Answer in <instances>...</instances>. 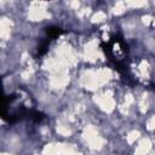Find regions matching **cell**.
<instances>
[{"instance_id": "cell-1", "label": "cell", "mask_w": 155, "mask_h": 155, "mask_svg": "<svg viewBox=\"0 0 155 155\" xmlns=\"http://www.w3.org/2000/svg\"><path fill=\"white\" fill-rule=\"evenodd\" d=\"M45 33H46V38H48L50 40H54L57 39L61 34L64 33V30L59 27H54V25H51V27H47L45 28Z\"/></svg>"}, {"instance_id": "cell-2", "label": "cell", "mask_w": 155, "mask_h": 155, "mask_svg": "<svg viewBox=\"0 0 155 155\" xmlns=\"http://www.w3.org/2000/svg\"><path fill=\"white\" fill-rule=\"evenodd\" d=\"M28 120H30L34 124H40V122H42L45 120V114L39 111V110H36V109H30Z\"/></svg>"}, {"instance_id": "cell-3", "label": "cell", "mask_w": 155, "mask_h": 155, "mask_svg": "<svg viewBox=\"0 0 155 155\" xmlns=\"http://www.w3.org/2000/svg\"><path fill=\"white\" fill-rule=\"evenodd\" d=\"M52 40H50L48 38H46L45 36V39L40 42V45L38 46V48H36V56L38 57H41V56H44L46 52H47V50H48V46H50V42H51Z\"/></svg>"}, {"instance_id": "cell-4", "label": "cell", "mask_w": 155, "mask_h": 155, "mask_svg": "<svg viewBox=\"0 0 155 155\" xmlns=\"http://www.w3.org/2000/svg\"><path fill=\"white\" fill-rule=\"evenodd\" d=\"M151 90H153V91H155V85H151Z\"/></svg>"}]
</instances>
